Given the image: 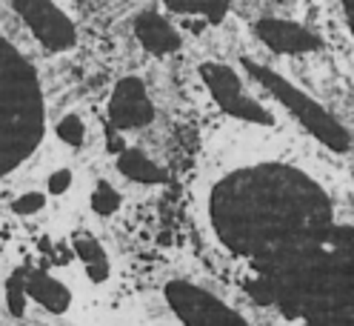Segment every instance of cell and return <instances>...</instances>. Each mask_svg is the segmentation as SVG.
I'll return each instance as SVG.
<instances>
[{"instance_id":"1","label":"cell","mask_w":354,"mask_h":326,"mask_svg":"<svg viewBox=\"0 0 354 326\" xmlns=\"http://www.w3.org/2000/svg\"><path fill=\"white\" fill-rule=\"evenodd\" d=\"M246 69L252 72V78L257 83H263L266 89H272L280 103L289 106L292 112L300 118V123L308 126V132H312L315 138H320L326 146L337 149V152H343L348 146V135L340 129V123L331 120V115L326 112V109L317 106L312 98H306L297 86H292L289 80H283V75L266 69V66H257V63H252V60H246Z\"/></svg>"},{"instance_id":"2","label":"cell","mask_w":354,"mask_h":326,"mask_svg":"<svg viewBox=\"0 0 354 326\" xmlns=\"http://www.w3.org/2000/svg\"><path fill=\"white\" fill-rule=\"evenodd\" d=\"M203 80L212 89L214 100L223 106L229 115H234L240 120H254V123H274V118L266 112L260 103H254L246 92H243L237 75L229 66H223V63H206L203 66Z\"/></svg>"},{"instance_id":"3","label":"cell","mask_w":354,"mask_h":326,"mask_svg":"<svg viewBox=\"0 0 354 326\" xmlns=\"http://www.w3.org/2000/svg\"><path fill=\"white\" fill-rule=\"evenodd\" d=\"M151 115H154V109L146 95V86L138 78H123L115 86L112 100H109V118L115 120V126L138 129V126L149 123Z\"/></svg>"},{"instance_id":"4","label":"cell","mask_w":354,"mask_h":326,"mask_svg":"<svg viewBox=\"0 0 354 326\" xmlns=\"http://www.w3.org/2000/svg\"><path fill=\"white\" fill-rule=\"evenodd\" d=\"M15 6L35 26L37 37L46 43V46L63 49V46H69V43L75 40L72 24L52 6V0H15Z\"/></svg>"},{"instance_id":"5","label":"cell","mask_w":354,"mask_h":326,"mask_svg":"<svg viewBox=\"0 0 354 326\" xmlns=\"http://www.w3.org/2000/svg\"><path fill=\"white\" fill-rule=\"evenodd\" d=\"M169 300L171 307L177 309L183 320H197V323H214V320H243L237 312L226 309L223 303L217 298L194 289V287H186V284H174L169 289Z\"/></svg>"},{"instance_id":"6","label":"cell","mask_w":354,"mask_h":326,"mask_svg":"<svg viewBox=\"0 0 354 326\" xmlns=\"http://www.w3.org/2000/svg\"><path fill=\"white\" fill-rule=\"evenodd\" d=\"M254 29L266 46L280 55H306L317 49V37L289 20H260Z\"/></svg>"},{"instance_id":"7","label":"cell","mask_w":354,"mask_h":326,"mask_svg":"<svg viewBox=\"0 0 354 326\" xmlns=\"http://www.w3.org/2000/svg\"><path fill=\"white\" fill-rule=\"evenodd\" d=\"M135 32L151 55H169V52H174L177 46H180V35H177V29L171 24H166V20L160 15H154V12H146V15L138 17Z\"/></svg>"},{"instance_id":"8","label":"cell","mask_w":354,"mask_h":326,"mask_svg":"<svg viewBox=\"0 0 354 326\" xmlns=\"http://www.w3.org/2000/svg\"><path fill=\"white\" fill-rule=\"evenodd\" d=\"M26 292L32 300H37L43 309L49 312H63L72 303V292L66 289L60 280L43 275V272H29L26 275Z\"/></svg>"},{"instance_id":"9","label":"cell","mask_w":354,"mask_h":326,"mask_svg":"<svg viewBox=\"0 0 354 326\" xmlns=\"http://www.w3.org/2000/svg\"><path fill=\"white\" fill-rule=\"evenodd\" d=\"M118 169L123 172L129 181H135V183H163V181L169 178L158 163L149 161L143 152H138V149H126V152H120Z\"/></svg>"},{"instance_id":"10","label":"cell","mask_w":354,"mask_h":326,"mask_svg":"<svg viewBox=\"0 0 354 326\" xmlns=\"http://www.w3.org/2000/svg\"><path fill=\"white\" fill-rule=\"evenodd\" d=\"M75 246H77V255L83 260L88 278H92V280H103L109 275V260H106L103 246L97 241H92V237H83V241H77Z\"/></svg>"},{"instance_id":"11","label":"cell","mask_w":354,"mask_h":326,"mask_svg":"<svg viewBox=\"0 0 354 326\" xmlns=\"http://www.w3.org/2000/svg\"><path fill=\"white\" fill-rule=\"evenodd\" d=\"M120 192H115L109 183H97L95 186V192H92V209L97 212V215H112V212H118V206H120Z\"/></svg>"},{"instance_id":"12","label":"cell","mask_w":354,"mask_h":326,"mask_svg":"<svg viewBox=\"0 0 354 326\" xmlns=\"http://www.w3.org/2000/svg\"><path fill=\"white\" fill-rule=\"evenodd\" d=\"M29 292H26V272H15V278L6 284V300L15 315H24V303H26Z\"/></svg>"},{"instance_id":"13","label":"cell","mask_w":354,"mask_h":326,"mask_svg":"<svg viewBox=\"0 0 354 326\" xmlns=\"http://www.w3.org/2000/svg\"><path fill=\"white\" fill-rule=\"evenodd\" d=\"M169 3L174 9H180V12L192 9V12H206L212 17H220L226 9V0H169Z\"/></svg>"},{"instance_id":"14","label":"cell","mask_w":354,"mask_h":326,"mask_svg":"<svg viewBox=\"0 0 354 326\" xmlns=\"http://www.w3.org/2000/svg\"><path fill=\"white\" fill-rule=\"evenodd\" d=\"M57 138L63 143H69V146H80L83 141V120L77 115H69V118H63L57 123Z\"/></svg>"},{"instance_id":"15","label":"cell","mask_w":354,"mask_h":326,"mask_svg":"<svg viewBox=\"0 0 354 326\" xmlns=\"http://www.w3.org/2000/svg\"><path fill=\"white\" fill-rule=\"evenodd\" d=\"M43 203H46V201H43V194L40 192H26V194H20V198L15 201V212L17 215H32V212H37V209H43Z\"/></svg>"},{"instance_id":"16","label":"cell","mask_w":354,"mask_h":326,"mask_svg":"<svg viewBox=\"0 0 354 326\" xmlns=\"http://www.w3.org/2000/svg\"><path fill=\"white\" fill-rule=\"evenodd\" d=\"M72 186V172L69 169H57L55 175L49 178V189L55 192V194H60V192H66Z\"/></svg>"}]
</instances>
